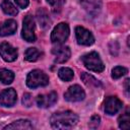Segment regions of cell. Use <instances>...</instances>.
I'll return each instance as SVG.
<instances>
[{"label": "cell", "instance_id": "obj_2", "mask_svg": "<svg viewBox=\"0 0 130 130\" xmlns=\"http://www.w3.org/2000/svg\"><path fill=\"white\" fill-rule=\"evenodd\" d=\"M48 83H49L48 75L39 69L30 71L26 77V85L30 88H37L39 86H45Z\"/></svg>", "mask_w": 130, "mask_h": 130}, {"label": "cell", "instance_id": "obj_27", "mask_svg": "<svg viewBox=\"0 0 130 130\" xmlns=\"http://www.w3.org/2000/svg\"><path fill=\"white\" fill-rule=\"evenodd\" d=\"M14 2L20 7V8H26L28 5V0H14Z\"/></svg>", "mask_w": 130, "mask_h": 130}, {"label": "cell", "instance_id": "obj_14", "mask_svg": "<svg viewBox=\"0 0 130 130\" xmlns=\"http://www.w3.org/2000/svg\"><path fill=\"white\" fill-rule=\"evenodd\" d=\"M17 29V23L13 19H7L3 22H0V36L6 37L13 35Z\"/></svg>", "mask_w": 130, "mask_h": 130}, {"label": "cell", "instance_id": "obj_3", "mask_svg": "<svg viewBox=\"0 0 130 130\" xmlns=\"http://www.w3.org/2000/svg\"><path fill=\"white\" fill-rule=\"evenodd\" d=\"M84 66L94 72H102L105 69V65L103 61L100 58V55L96 52H90L88 54H85L81 58Z\"/></svg>", "mask_w": 130, "mask_h": 130}, {"label": "cell", "instance_id": "obj_25", "mask_svg": "<svg viewBox=\"0 0 130 130\" xmlns=\"http://www.w3.org/2000/svg\"><path fill=\"white\" fill-rule=\"evenodd\" d=\"M100 122H101V118H100L98 115H93V116L90 118V120H89L88 126H89V128H91V129H95V128L99 127Z\"/></svg>", "mask_w": 130, "mask_h": 130}, {"label": "cell", "instance_id": "obj_28", "mask_svg": "<svg viewBox=\"0 0 130 130\" xmlns=\"http://www.w3.org/2000/svg\"><path fill=\"white\" fill-rule=\"evenodd\" d=\"M125 88H126V91H127V94H128V91H129V78H127L125 80Z\"/></svg>", "mask_w": 130, "mask_h": 130}, {"label": "cell", "instance_id": "obj_26", "mask_svg": "<svg viewBox=\"0 0 130 130\" xmlns=\"http://www.w3.org/2000/svg\"><path fill=\"white\" fill-rule=\"evenodd\" d=\"M22 104L25 106V107H30L31 104H32V99H31V95L29 93H24L23 96H22Z\"/></svg>", "mask_w": 130, "mask_h": 130}, {"label": "cell", "instance_id": "obj_12", "mask_svg": "<svg viewBox=\"0 0 130 130\" xmlns=\"http://www.w3.org/2000/svg\"><path fill=\"white\" fill-rule=\"evenodd\" d=\"M122 102L116 96H109L105 102V112L108 115L116 114L120 109H122Z\"/></svg>", "mask_w": 130, "mask_h": 130}, {"label": "cell", "instance_id": "obj_21", "mask_svg": "<svg viewBox=\"0 0 130 130\" xmlns=\"http://www.w3.org/2000/svg\"><path fill=\"white\" fill-rule=\"evenodd\" d=\"M58 75H59V77H60L62 80H64V81H70V80L73 78V76H74V72H73V70L70 69V68L62 67V68L59 69Z\"/></svg>", "mask_w": 130, "mask_h": 130}, {"label": "cell", "instance_id": "obj_6", "mask_svg": "<svg viewBox=\"0 0 130 130\" xmlns=\"http://www.w3.org/2000/svg\"><path fill=\"white\" fill-rule=\"evenodd\" d=\"M75 36H76L77 43L79 45L89 46V45L93 44V42H94V38H93L92 34L88 29H86L82 26H77L75 28Z\"/></svg>", "mask_w": 130, "mask_h": 130}, {"label": "cell", "instance_id": "obj_18", "mask_svg": "<svg viewBox=\"0 0 130 130\" xmlns=\"http://www.w3.org/2000/svg\"><path fill=\"white\" fill-rule=\"evenodd\" d=\"M80 77H81L82 81L86 85H88V86H95V87H98V86H101L102 85L101 82L96 78H94L92 75H90V74H88L86 72H82L80 74Z\"/></svg>", "mask_w": 130, "mask_h": 130}, {"label": "cell", "instance_id": "obj_17", "mask_svg": "<svg viewBox=\"0 0 130 130\" xmlns=\"http://www.w3.org/2000/svg\"><path fill=\"white\" fill-rule=\"evenodd\" d=\"M14 79V73L11 70L1 68L0 69V81L4 84H10Z\"/></svg>", "mask_w": 130, "mask_h": 130}, {"label": "cell", "instance_id": "obj_10", "mask_svg": "<svg viewBox=\"0 0 130 130\" xmlns=\"http://www.w3.org/2000/svg\"><path fill=\"white\" fill-rule=\"evenodd\" d=\"M17 94L13 88L4 89L0 93V104L4 107H12L16 103Z\"/></svg>", "mask_w": 130, "mask_h": 130}, {"label": "cell", "instance_id": "obj_20", "mask_svg": "<svg viewBox=\"0 0 130 130\" xmlns=\"http://www.w3.org/2000/svg\"><path fill=\"white\" fill-rule=\"evenodd\" d=\"M40 55L41 53L37 48H28L24 53V58L26 61L35 62L40 58Z\"/></svg>", "mask_w": 130, "mask_h": 130}, {"label": "cell", "instance_id": "obj_11", "mask_svg": "<svg viewBox=\"0 0 130 130\" xmlns=\"http://www.w3.org/2000/svg\"><path fill=\"white\" fill-rule=\"evenodd\" d=\"M80 4L83 9L90 15H98L102 9L101 0H80Z\"/></svg>", "mask_w": 130, "mask_h": 130}, {"label": "cell", "instance_id": "obj_15", "mask_svg": "<svg viewBox=\"0 0 130 130\" xmlns=\"http://www.w3.org/2000/svg\"><path fill=\"white\" fill-rule=\"evenodd\" d=\"M37 19L39 21V24L41 28L43 29H48L51 25V19L49 17V14L44 8H40L37 11Z\"/></svg>", "mask_w": 130, "mask_h": 130}, {"label": "cell", "instance_id": "obj_16", "mask_svg": "<svg viewBox=\"0 0 130 130\" xmlns=\"http://www.w3.org/2000/svg\"><path fill=\"white\" fill-rule=\"evenodd\" d=\"M32 125L28 120H16L14 122H12L11 124L7 125L4 127V129H32Z\"/></svg>", "mask_w": 130, "mask_h": 130}, {"label": "cell", "instance_id": "obj_13", "mask_svg": "<svg viewBox=\"0 0 130 130\" xmlns=\"http://www.w3.org/2000/svg\"><path fill=\"white\" fill-rule=\"evenodd\" d=\"M57 93L52 91L47 94H40L37 98V105L40 108H49L52 107L57 102Z\"/></svg>", "mask_w": 130, "mask_h": 130}, {"label": "cell", "instance_id": "obj_8", "mask_svg": "<svg viewBox=\"0 0 130 130\" xmlns=\"http://www.w3.org/2000/svg\"><path fill=\"white\" fill-rule=\"evenodd\" d=\"M0 55L6 62H13L17 58V50L10 44L3 42L0 44Z\"/></svg>", "mask_w": 130, "mask_h": 130}, {"label": "cell", "instance_id": "obj_9", "mask_svg": "<svg viewBox=\"0 0 130 130\" xmlns=\"http://www.w3.org/2000/svg\"><path fill=\"white\" fill-rule=\"evenodd\" d=\"M52 53L55 56L56 63H64L66 62L71 55L70 49L67 46H62L61 44H57V47H54Z\"/></svg>", "mask_w": 130, "mask_h": 130}, {"label": "cell", "instance_id": "obj_4", "mask_svg": "<svg viewBox=\"0 0 130 130\" xmlns=\"http://www.w3.org/2000/svg\"><path fill=\"white\" fill-rule=\"evenodd\" d=\"M69 36V26L65 22H61L57 24L52 34H51V41L53 44H62L64 43Z\"/></svg>", "mask_w": 130, "mask_h": 130}, {"label": "cell", "instance_id": "obj_19", "mask_svg": "<svg viewBox=\"0 0 130 130\" xmlns=\"http://www.w3.org/2000/svg\"><path fill=\"white\" fill-rule=\"evenodd\" d=\"M1 8H2L3 12L8 15H16L18 13L16 7L9 0H3L1 3Z\"/></svg>", "mask_w": 130, "mask_h": 130}, {"label": "cell", "instance_id": "obj_5", "mask_svg": "<svg viewBox=\"0 0 130 130\" xmlns=\"http://www.w3.org/2000/svg\"><path fill=\"white\" fill-rule=\"evenodd\" d=\"M21 37L28 43H32L36 41L35 35V20L31 15H26L23 19Z\"/></svg>", "mask_w": 130, "mask_h": 130}, {"label": "cell", "instance_id": "obj_1", "mask_svg": "<svg viewBox=\"0 0 130 130\" xmlns=\"http://www.w3.org/2000/svg\"><path fill=\"white\" fill-rule=\"evenodd\" d=\"M50 122L55 129H70L77 124L78 117L71 111H62L53 114Z\"/></svg>", "mask_w": 130, "mask_h": 130}, {"label": "cell", "instance_id": "obj_22", "mask_svg": "<svg viewBox=\"0 0 130 130\" xmlns=\"http://www.w3.org/2000/svg\"><path fill=\"white\" fill-rule=\"evenodd\" d=\"M119 127L121 129H129L130 127V117H129V109H126V112L119 117L118 120Z\"/></svg>", "mask_w": 130, "mask_h": 130}, {"label": "cell", "instance_id": "obj_24", "mask_svg": "<svg viewBox=\"0 0 130 130\" xmlns=\"http://www.w3.org/2000/svg\"><path fill=\"white\" fill-rule=\"evenodd\" d=\"M47 2L51 5V8L54 12H59L65 3V0H47Z\"/></svg>", "mask_w": 130, "mask_h": 130}, {"label": "cell", "instance_id": "obj_7", "mask_svg": "<svg viewBox=\"0 0 130 130\" xmlns=\"http://www.w3.org/2000/svg\"><path fill=\"white\" fill-rule=\"evenodd\" d=\"M64 98L68 102H80L85 98L84 90L77 84L70 86L64 93Z\"/></svg>", "mask_w": 130, "mask_h": 130}, {"label": "cell", "instance_id": "obj_23", "mask_svg": "<svg viewBox=\"0 0 130 130\" xmlns=\"http://www.w3.org/2000/svg\"><path fill=\"white\" fill-rule=\"evenodd\" d=\"M127 72H128V70H127L125 67L117 66V67H115V68L112 70V77H113L114 79H118V78L122 77L123 75H125Z\"/></svg>", "mask_w": 130, "mask_h": 130}]
</instances>
